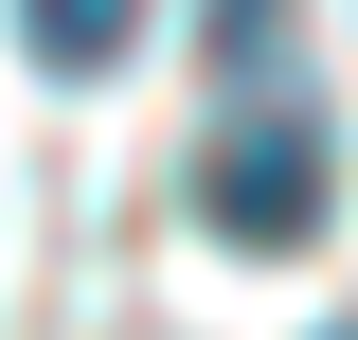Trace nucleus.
Segmentation results:
<instances>
[{"mask_svg":"<svg viewBox=\"0 0 358 340\" xmlns=\"http://www.w3.org/2000/svg\"><path fill=\"white\" fill-rule=\"evenodd\" d=\"M268 36H287V0H215V72L268 90Z\"/></svg>","mask_w":358,"mask_h":340,"instance_id":"obj_3","label":"nucleus"},{"mask_svg":"<svg viewBox=\"0 0 358 340\" xmlns=\"http://www.w3.org/2000/svg\"><path fill=\"white\" fill-rule=\"evenodd\" d=\"M322 179H341L322 126H305V108H268V90H233V126L197 143V215H215L233 251H305V233H322Z\"/></svg>","mask_w":358,"mask_h":340,"instance_id":"obj_1","label":"nucleus"},{"mask_svg":"<svg viewBox=\"0 0 358 340\" xmlns=\"http://www.w3.org/2000/svg\"><path fill=\"white\" fill-rule=\"evenodd\" d=\"M18 36H36V72H108L143 36V0H18Z\"/></svg>","mask_w":358,"mask_h":340,"instance_id":"obj_2","label":"nucleus"},{"mask_svg":"<svg viewBox=\"0 0 358 340\" xmlns=\"http://www.w3.org/2000/svg\"><path fill=\"white\" fill-rule=\"evenodd\" d=\"M341 340H358V323H341Z\"/></svg>","mask_w":358,"mask_h":340,"instance_id":"obj_4","label":"nucleus"}]
</instances>
